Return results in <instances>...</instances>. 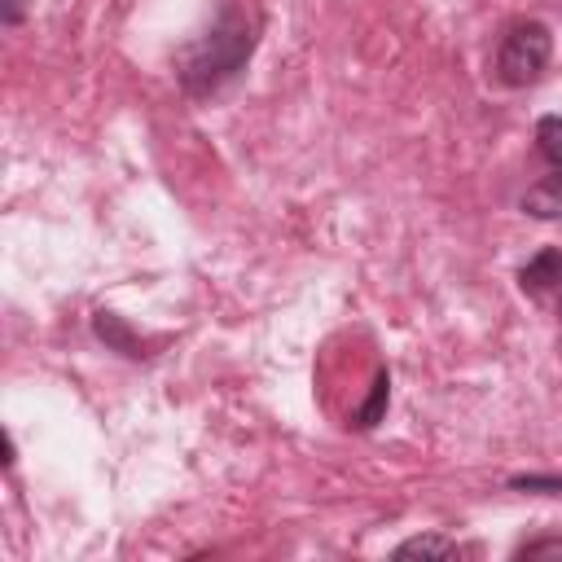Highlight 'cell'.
Instances as JSON below:
<instances>
[{
  "label": "cell",
  "mask_w": 562,
  "mask_h": 562,
  "mask_svg": "<svg viewBox=\"0 0 562 562\" xmlns=\"http://www.w3.org/2000/svg\"><path fill=\"white\" fill-rule=\"evenodd\" d=\"M250 48H255V26L241 9L224 4L220 18L211 22V31H202L193 44L180 48V61H176V75L184 83V92L193 97H211L220 92L246 61H250Z\"/></svg>",
  "instance_id": "obj_1"
},
{
  "label": "cell",
  "mask_w": 562,
  "mask_h": 562,
  "mask_svg": "<svg viewBox=\"0 0 562 562\" xmlns=\"http://www.w3.org/2000/svg\"><path fill=\"white\" fill-rule=\"evenodd\" d=\"M549 53H553V40H549V26L544 22H514L501 35V48H496V75H501V83H509V88L536 83L544 75V66H549Z\"/></svg>",
  "instance_id": "obj_2"
},
{
  "label": "cell",
  "mask_w": 562,
  "mask_h": 562,
  "mask_svg": "<svg viewBox=\"0 0 562 562\" xmlns=\"http://www.w3.org/2000/svg\"><path fill=\"white\" fill-rule=\"evenodd\" d=\"M518 285L531 299H558L562 294V255L558 250H540L531 263H522Z\"/></svg>",
  "instance_id": "obj_3"
},
{
  "label": "cell",
  "mask_w": 562,
  "mask_h": 562,
  "mask_svg": "<svg viewBox=\"0 0 562 562\" xmlns=\"http://www.w3.org/2000/svg\"><path fill=\"white\" fill-rule=\"evenodd\" d=\"M522 211L536 220H562V167H553L522 193Z\"/></svg>",
  "instance_id": "obj_4"
},
{
  "label": "cell",
  "mask_w": 562,
  "mask_h": 562,
  "mask_svg": "<svg viewBox=\"0 0 562 562\" xmlns=\"http://www.w3.org/2000/svg\"><path fill=\"white\" fill-rule=\"evenodd\" d=\"M461 544L457 540H443V536H413L395 549V558H457Z\"/></svg>",
  "instance_id": "obj_5"
},
{
  "label": "cell",
  "mask_w": 562,
  "mask_h": 562,
  "mask_svg": "<svg viewBox=\"0 0 562 562\" xmlns=\"http://www.w3.org/2000/svg\"><path fill=\"white\" fill-rule=\"evenodd\" d=\"M536 149H540L553 167H562V119H558V114H544V119L536 123Z\"/></svg>",
  "instance_id": "obj_6"
},
{
  "label": "cell",
  "mask_w": 562,
  "mask_h": 562,
  "mask_svg": "<svg viewBox=\"0 0 562 562\" xmlns=\"http://www.w3.org/2000/svg\"><path fill=\"white\" fill-rule=\"evenodd\" d=\"M97 334H101L105 342H114L119 351H127V356H140V351H136V338H132V334L119 325V316H110V312H97Z\"/></svg>",
  "instance_id": "obj_7"
},
{
  "label": "cell",
  "mask_w": 562,
  "mask_h": 562,
  "mask_svg": "<svg viewBox=\"0 0 562 562\" xmlns=\"http://www.w3.org/2000/svg\"><path fill=\"white\" fill-rule=\"evenodd\" d=\"M509 487H518V492H549V496H562V479H549V474H514Z\"/></svg>",
  "instance_id": "obj_8"
},
{
  "label": "cell",
  "mask_w": 562,
  "mask_h": 562,
  "mask_svg": "<svg viewBox=\"0 0 562 562\" xmlns=\"http://www.w3.org/2000/svg\"><path fill=\"white\" fill-rule=\"evenodd\" d=\"M382 404H386V373H378V382H373V395H369V404L356 413V426H373L378 422V413H382Z\"/></svg>",
  "instance_id": "obj_9"
},
{
  "label": "cell",
  "mask_w": 562,
  "mask_h": 562,
  "mask_svg": "<svg viewBox=\"0 0 562 562\" xmlns=\"http://www.w3.org/2000/svg\"><path fill=\"white\" fill-rule=\"evenodd\" d=\"M514 558H562V540L558 536H540V540H527V544H518V553Z\"/></svg>",
  "instance_id": "obj_10"
},
{
  "label": "cell",
  "mask_w": 562,
  "mask_h": 562,
  "mask_svg": "<svg viewBox=\"0 0 562 562\" xmlns=\"http://www.w3.org/2000/svg\"><path fill=\"white\" fill-rule=\"evenodd\" d=\"M558 321H562V294H558Z\"/></svg>",
  "instance_id": "obj_11"
}]
</instances>
